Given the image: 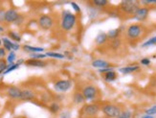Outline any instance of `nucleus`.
<instances>
[{"mask_svg": "<svg viewBox=\"0 0 156 118\" xmlns=\"http://www.w3.org/2000/svg\"><path fill=\"white\" fill-rule=\"evenodd\" d=\"M148 12H150V10L147 8H139L138 11L134 13V18L138 21H143L147 17Z\"/></svg>", "mask_w": 156, "mask_h": 118, "instance_id": "nucleus-12", "label": "nucleus"}, {"mask_svg": "<svg viewBox=\"0 0 156 118\" xmlns=\"http://www.w3.org/2000/svg\"><path fill=\"white\" fill-rule=\"evenodd\" d=\"M6 56V50L4 47H0V59H3Z\"/></svg>", "mask_w": 156, "mask_h": 118, "instance_id": "nucleus-37", "label": "nucleus"}, {"mask_svg": "<svg viewBox=\"0 0 156 118\" xmlns=\"http://www.w3.org/2000/svg\"><path fill=\"white\" fill-rule=\"evenodd\" d=\"M100 110V107L96 104H90V105H86L83 108V113L87 116H94L96 115Z\"/></svg>", "mask_w": 156, "mask_h": 118, "instance_id": "nucleus-9", "label": "nucleus"}, {"mask_svg": "<svg viewBox=\"0 0 156 118\" xmlns=\"http://www.w3.org/2000/svg\"><path fill=\"white\" fill-rule=\"evenodd\" d=\"M46 56L47 57H51V58H55V59H59V60H62V59L65 58V56L63 54L57 53V52H47Z\"/></svg>", "mask_w": 156, "mask_h": 118, "instance_id": "nucleus-21", "label": "nucleus"}, {"mask_svg": "<svg viewBox=\"0 0 156 118\" xmlns=\"http://www.w3.org/2000/svg\"><path fill=\"white\" fill-rule=\"evenodd\" d=\"M142 33V27L137 24L130 25L127 29V37L129 39H135L140 37V35Z\"/></svg>", "mask_w": 156, "mask_h": 118, "instance_id": "nucleus-6", "label": "nucleus"}, {"mask_svg": "<svg viewBox=\"0 0 156 118\" xmlns=\"http://www.w3.org/2000/svg\"><path fill=\"white\" fill-rule=\"evenodd\" d=\"M3 46L5 48L6 51H16V50H19L20 46L18 45V43H16V42H12L9 39L7 38H4L3 39Z\"/></svg>", "mask_w": 156, "mask_h": 118, "instance_id": "nucleus-10", "label": "nucleus"}, {"mask_svg": "<svg viewBox=\"0 0 156 118\" xmlns=\"http://www.w3.org/2000/svg\"><path fill=\"white\" fill-rule=\"evenodd\" d=\"M143 4H156V0H143L141 1Z\"/></svg>", "mask_w": 156, "mask_h": 118, "instance_id": "nucleus-39", "label": "nucleus"}, {"mask_svg": "<svg viewBox=\"0 0 156 118\" xmlns=\"http://www.w3.org/2000/svg\"><path fill=\"white\" fill-rule=\"evenodd\" d=\"M25 64L29 66H34V67H45L47 64L44 61L40 60H35V59H30L25 61Z\"/></svg>", "mask_w": 156, "mask_h": 118, "instance_id": "nucleus-13", "label": "nucleus"}, {"mask_svg": "<svg viewBox=\"0 0 156 118\" xmlns=\"http://www.w3.org/2000/svg\"><path fill=\"white\" fill-rule=\"evenodd\" d=\"M121 46V40L120 39H114V40H112V43H111V47L113 48L114 50H116V49H118V48Z\"/></svg>", "mask_w": 156, "mask_h": 118, "instance_id": "nucleus-31", "label": "nucleus"}, {"mask_svg": "<svg viewBox=\"0 0 156 118\" xmlns=\"http://www.w3.org/2000/svg\"><path fill=\"white\" fill-rule=\"evenodd\" d=\"M23 20H24V17H23L22 16H20V15H19L18 18L15 21V24H16V25H20V24H21V23L23 22Z\"/></svg>", "mask_w": 156, "mask_h": 118, "instance_id": "nucleus-36", "label": "nucleus"}, {"mask_svg": "<svg viewBox=\"0 0 156 118\" xmlns=\"http://www.w3.org/2000/svg\"><path fill=\"white\" fill-rule=\"evenodd\" d=\"M97 92H98L97 88L93 86H87L83 89V94L84 96V98H85V100H88V101L95 99V97L97 95Z\"/></svg>", "mask_w": 156, "mask_h": 118, "instance_id": "nucleus-7", "label": "nucleus"}, {"mask_svg": "<svg viewBox=\"0 0 156 118\" xmlns=\"http://www.w3.org/2000/svg\"><path fill=\"white\" fill-rule=\"evenodd\" d=\"M8 36H9V38H11L12 40L16 41V42H19V41L21 40V36H20L19 34L16 33V32L10 31V32L8 33Z\"/></svg>", "mask_w": 156, "mask_h": 118, "instance_id": "nucleus-23", "label": "nucleus"}, {"mask_svg": "<svg viewBox=\"0 0 156 118\" xmlns=\"http://www.w3.org/2000/svg\"><path fill=\"white\" fill-rule=\"evenodd\" d=\"M23 50L28 52L30 54H34V53H41L44 51V49L42 47H35V46H31V45H24L23 46Z\"/></svg>", "mask_w": 156, "mask_h": 118, "instance_id": "nucleus-16", "label": "nucleus"}, {"mask_svg": "<svg viewBox=\"0 0 156 118\" xmlns=\"http://www.w3.org/2000/svg\"><path fill=\"white\" fill-rule=\"evenodd\" d=\"M121 30L120 29H114V30H110L109 32L107 33V38L108 39H110L112 40L114 39H116L119 36V34H120Z\"/></svg>", "mask_w": 156, "mask_h": 118, "instance_id": "nucleus-20", "label": "nucleus"}, {"mask_svg": "<svg viewBox=\"0 0 156 118\" xmlns=\"http://www.w3.org/2000/svg\"><path fill=\"white\" fill-rule=\"evenodd\" d=\"M92 65L94 67L100 68V69H104V68L110 67V65L108 64L106 61H104V60H95L92 62Z\"/></svg>", "mask_w": 156, "mask_h": 118, "instance_id": "nucleus-15", "label": "nucleus"}, {"mask_svg": "<svg viewBox=\"0 0 156 118\" xmlns=\"http://www.w3.org/2000/svg\"><path fill=\"white\" fill-rule=\"evenodd\" d=\"M30 56L32 59H35V60H41L44 59L46 56V54H41V53H34V54H30Z\"/></svg>", "mask_w": 156, "mask_h": 118, "instance_id": "nucleus-29", "label": "nucleus"}, {"mask_svg": "<svg viewBox=\"0 0 156 118\" xmlns=\"http://www.w3.org/2000/svg\"><path fill=\"white\" fill-rule=\"evenodd\" d=\"M1 43H2V40L0 39V46H1Z\"/></svg>", "mask_w": 156, "mask_h": 118, "instance_id": "nucleus-43", "label": "nucleus"}, {"mask_svg": "<svg viewBox=\"0 0 156 118\" xmlns=\"http://www.w3.org/2000/svg\"><path fill=\"white\" fill-rule=\"evenodd\" d=\"M35 98V93L30 89H23L21 92V96H20V100L23 101H30Z\"/></svg>", "mask_w": 156, "mask_h": 118, "instance_id": "nucleus-14", "label": "nucleus"}, {"mask_svg": "<svg viewBox=\"0 0 156 118\" xmlns=\"http://www.w3.org/2000/svg\"><path fill=\"white\" fill-rule=\"evenodd\" d=\"M104 77H105V80L106 82H113V81H115L117 79V74H116V72L112 70V71L105 73Z\"/></svg>", "mask_w": 156, "mask_h": 118, "instance_id": "nucleus-19", "label": "nucleus"}, {"mask_svg": "<svg viewBox=\"0 0 156 118\" xmlns=\"http://www.w3.org/2000/svg\"><path fill=\"white\" fill-rule=\"evenodd\" d=\"M19 66H20V64H19V62H17V64H13V65H10L8 68H7L3 74L5 75V74H8V73L12 72V71H15V70H16V69H17Z\"/></svg>", "mask_w": 156, "mask_h": 118, "instance_id": "nucleus-24", "label": "nucleus"}, {"mask_svg": "<svg viewBox=\"0 0 156 118\" xmlns=\"http://www.w3.org/2000/svg\"><path fill=\"white\" fill-rule=\"evenodd\" d=\"M71 6H72V8L74 9V11H75L76 13H80V8L79 7V5L75 2H71Z\"/></svg>", "mask_w": 156, "mask_h": 118, "instance_id": "nucleus-34", "label": "nucleus"}, {"mask_svg": "<svg viewBox=\"0 0 156 118\" xmlns=\"http://www.w3.org/2000/svg\"><path fill=\"white\" fill-rule=\"evenodd\" d=\"M139 2L133 1V0H124L120 4V8L126 13H129V15H134L139 9Z\"/></svg>", "mask_w": 156, "mask_h": 118, "instance_id": "nucleus-2", "label": "nucleus"}, {"mask_svg": "<svg viewBox=\"0 0 156 118\" xmlns=\"http://www.w3.org/2000/svg\"><path fill=\"white\" fill-rule=\"evenodd\" d=\"M22 90L17 87H10L7 89V95L12 99H20Z\"/></svg>", "mask_w": 156, "mask_h": 118, "instance_id": "nucleus-11", "label": "nucleus"}, {"mask_svg": "<svg viewBox=\"0 0 156 118\" xmlns=\"http://www.w3.org/2000/svg\"><path fill=\"white\" fill-rule=\"evenodd\" d=\"M113 70V68L111 67H107V68H104V69H100V72L101 73H107V72H109V71H112Z\"/></svg>", "mask_w": 156, "mask_h": 118, "instance_id": "nucleus-38", "label": "nucleus"}, {"mask_svg": "<svg viewBox=\"0 0 156 118\" xmlns=\"http://www.w3.org/2000/svg\"><path fill=\"white\" fill-rule=\"evenodd\" d=\"M19 13L15 9H9L5 12L4 21L7 23H15L16 20L18 18Z\"/></svg>", "mask_w": 156, "mask_h": 118, "instance_id": "nucleus-8", "label": "nucleus"}, {"mask_svg": "<svg viewBox=\"0 0 156 118\" xmlns=\"http://www.w3.org/2000/svg\"><path fill=\"white\" fill-rule=\"evenodd\" d=\"M4 17H5V12L2 11V10H0V21H3Z\"/></svg>", "mask_w": 156, "mask_h": 118, "instance_id": "nucleus-40", "label": "nucleus"}, {"mask_svg": "<svg viewBox=\"0 0 156 118\" xmlns=\"http://www.w3.org/2000/svg\"><path fill=\"white\" fill-rule=\"evenodd\" d=\"M107 1L106 0H94L93 1V4L96 6V7H99V8H103L105 5H107Z\"/></svg>", "mask_w": 156, "mask_h": 118, "instance_id": "nucleus-27", "label": "nucleus"}, {"mask_svg": "<svg viewBox=\"0 0 156 118\" xmlns=\"http://www.w3.org/2000/svg\"><path fill=\"white\" fill-rule=\"evenodd\" d=\"M84 100H85V98H84V96H83V93L78 92V93H76L75 95H74V102H75L76 104H81V103L84 102Z\"/></svg>", "mask_w": 156, "mask_h": 118, "instance_id": "nucleus-22", "label": "nucleus"}, {"mask_svg": "<svg viewBox=\"0 0 156 118\" xmlns=\"http://www.w3.org/2000/svg\"><path fill=\"white\" fill-rule=\"evenodd\" d=\"M156 44V37H153L151 39H150L147 41L143 44V47H147V46H151V45H154Z\"/></svg>", "mask_w": 156, "mask_h": 118, "instance_id": "nucleus-30", "label": "nucleus"}, {"mask_svg": "<svg viewBox=\"0 0 156 118\" xmlns=\"http://www.w3.org/2000/svg\"><path fill=\"white\" fill-rule=\"evenodd\" d=\"M142 118H154V116H152V115H147V114H145L143 117Z\"/></svg>", "mask_w": 156, "mask_h": 118, "instance_id": "nucleus-41", "label": "nucleus"}, {"mask_svg": "<svg viewBox=\"0 0 156 118\" xmlns=\"http://www.w3.org/2000/svg\"><path fill=\"white\" fill-rule=\"evenodd\" d=\"M4 32V28L2 26H0V33H3Z\"/></svg>", "mask_w": 156, "mask_h": 118, "instance_id": "nucleus-42", "label": "nucleus"}, {"mask_svg": "<svg viewBox=\"0 0 156 118\" xmlns=\"http://www.w3.org/2000/svg\"><path fill=\"white\" fill-rule=\"evenodd\" d=\"M103 112L105 113V116L109 118H117L121 114V109L119 107L115 105H105L101 109Z\"/></svg>", "mask_w": 156, "mask_h": 118, "instance_id": "nucleus-3", "label": "nucleus"}, {"mask_svg": "<svg viewBox=\"0 0 156 118\" xmlns=\"http://www.w3.org/2000/svg\"><path fill=\"white\" fill-rule=\"evenodd\" d=\"M7 68H8V65H7V61L4 59H0V74L4 73Z\"/></svg>", "mask_w": 156, "mask_h": 118, "instance_id": "nucleus-28", "label": "nucleus"}, {"mask_svg": "<svg viewBox=\"0 0 156 118\" xmlns=\"http://www.w3.org/2000/svg\"><path fill=\"white\" fill-rule=\"evenodd\" d=\"M141 64L144 65H151V60L147 58H144L141 60Z\"/></svg>", "mask_w": 156, "mask_h": 118, "instance_id": "nucleus-35", "label": "nucleus"}, {"mask_svg": "<svg viewBox=\"0 0 156 118\" xmlns=\"http://www.w3.org/2000/svg\"><path fill=\"white\" fill-rule=\"evenodd\" d=\"M130 117H131V112H128V110H126V112H121V114L117 118H130Z\"/></svg>", "mask_w": 156, "mask_h": 118, "instance_id": "nucleus-32", "label": "nucleus"}, {"mask_svg": "<svg viewBox=\"0 0 156 118\" xmlns=\"http://www.w3.org/2000/svg\"><path fill=\"white\" fill-rule=\"evenodd\" d=\"M77 22V17L74 13L70 12H63L62 15V27L64 31H70L75 26Z\"/></svg>", "mask_w": 156, "mask_h": 118, "instance_id": "nucleus-1", "label": "nucleus"}, {"mask_svg": "<svg viewBox=\"0 0 156 118\" xmlns=\"http://www.w3.org/2000/svg\"><path fill=\"white\" fill-rule=\"evenodd\" d=\"M15 61H16V53H15V51H11L8 58H7V62H8L10 65H13Z\"/></svg>", "mask_w": 156, "mask_h": 118, "instance_id": "nucleus-25", "label": "nucleus"}, {"mask_svg": "<svg viewBox=\"0 0 156 118\" xmlns=\"http://www.w3.org/2000/svg\"><path fill=\"white\" fill-rule=\"evenodd\" d=\"M72 86V83L69 80H59L55 83L54 88L58 92H65L67 90H69Z\"/></svg>", "mask_w": 156, "mask_h": 118, "instance_id": "nucleus-5", "label": "nucleus"}, {"mask_svg": "<svg viewBox=\"0 0 156 118\" xmlns=\"http://www.w3.org/2000/svg\"><path fill=\"white\" fill-rule=\"evenodd\" d=\"M49 109H50L51 112L57 113V112H58V110L60 109V107H59V105H58V103H53V104H51V105H50Z\"/></svg>", "mask_w": 156, "mask_h": 118, "instance_id": "nucleus-26", "label": "nucleus"}, {"mask_svg": "<svg viewBox=\"0 0 156 118\" xmlns=\"http://www.w3.org/2000/svg\"><path fill=\"white\" fill-rule=\"evenodd\" d=\"M146 114H147V115H154V114H156V106H153V107H151V108H150L148 109H147L146 110Z\"/></svg>", "mask_w": 156, "mask_h": 118, "instance_id": "nucleus-33", "label": "nucleus"}, {"mask_svg": "<svg viewBox=\"0 0 156 118\" xmlns=\"http://www.w3.org/2000/svg\"><path fill=\"white\" fill-rule=\"evenodd\" d=\"M38 25L43 30H49L54 25V19L50 16L43 15L38 18Z\"/></svg>", "mask_w": 156, "mask_h": 118, "instance_id": "nucleus-4", "label": "nucleus"}, {"mask_svg": "<svg viewBox=\"0 0 156 118\" xmlns=\"http://www.w3.org/2000/svg\"><path fill=\"white\" fill-rule=\"evenodd\" d=\"M139 66L138 65H130V66H125V67H122L119 69V71L123 74H130L133 73L135 71L139 70Z\"/></svg>", "mask_w": 156, "mask_h": 118, "instance_id": "nucleus-17", "label": "nucleus"}, {"mask_svg": "<svg viewBox=\"0 0 156 118\" xmlns=\"http://www.w3.org/2000/svg\"><path fill=\"white\" fill-rule=\"evenodd\" d=\"M107 34H105V33H100L98 36H97V38H96V42H97V44H99V45H101V44H104L105 41L107 40Z\"/></svg>", "mask_w": 156, "mask_h": 118, "instance_id": "nucleus-18", "label": "nucleus"}]
</instances>
